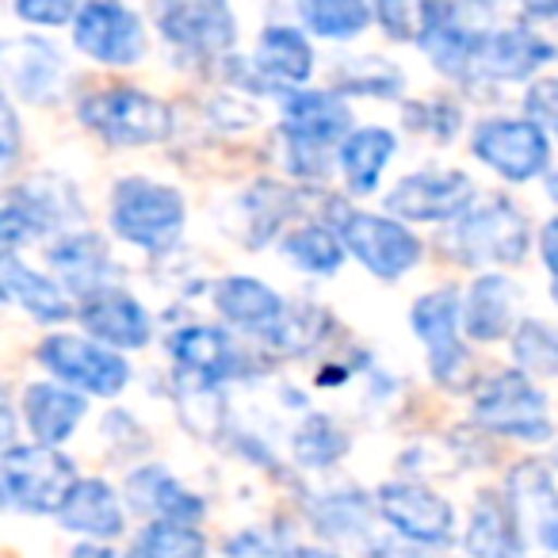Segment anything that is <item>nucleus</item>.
Returning a JSON list of instances; mask_svg holds the SVG:
<instances>
[{
	"label": "nucleus",
	"instance_id": "obj_1",
	"mask_svg": "<svg viewBox=\"0 0 558 558\" xmlns=\"http://www.w3.org/2000/svg\"><path fill=\"white\" fill-rule=\"evenodd\" d=\"M187 222V203L177 187L157 180L126 177L111 192V230L146 253H165L177 245Z\"/></svg>",
	"mask_w": 558,
	"mask_h": 558
},
{
	"label": "nucleus",
	"instance_id": "obj_2",
	"mask_svg": "<svg viewBox=\"0 0 558 558\" xmlns=\"http://www.w3.org/2000/svg\"><path fill=\"white\" fill-rule=\"evenodd\" d=\"M81 123L111 146H157L177 131L172 108L142 88H100L77 108Z\"/></svg>",
	"mask_w": 558,
	"mask_h": 558
},
{
	"label": "nucleus",
	"instance_id": "obj_3",
	"mask_svg": "<svg viewBox=\"0 0 558 558\" xmlns=\"http://www.w3.org/2000/svg\"><path fill=\"white\" fill-rule=\"evenodd\" d=\"M77 471L58 448L43 444H12L0 459V486L4 505L20 512H54L77 486Z\"/></svg>",
	"mask_w": 558,
	"mask_h": 558
},
{
	"label": "nucleus",
	"instance_id": "obj_4",
	"mask_svg": "<svg viewBox=\"0 0 558 558\" xmlns=\"http://www.w3.org/2000/svg\"><path fill=\"white\" fill-rule=\"evenodd\" d=\"M413 333L421 337V344L428 349V367L433 379L444 390H471L474 387V360L466 352V344L459 341V322H463V299L456 288L428 291L413 303Z\"/></svg>",
	"mask_w": 558,
	"mask_h": 558
},
{
	"label": "nucleus",
	"instance_id": "obj_5",
	"mask_svg": "<svg viewBox=\"0 0 558 558\" xmlns=\"http://www.w3.org/2000/svg\"><path fill=\"white\" fill-rule=\"evenodd\" d=\"M505 501L517 520L520 558H558V486L550 466L535 459L512 466Z\"/></svg>",
	"mask_w": 558,
	"mask_h": 558
},
{
	"label": "nucleus",
	"instance_id": "obj_6",
	"mask_svg": "<svg viewBox=\"0 0 558 558\" xmlns=\"http://www.w3.org/2000/svg\"><path fill=\"white\" fill-rule=\"evenodd\" d=\"M451 253L463 264H517L527 253V222L505 195L474 203L451 230Z\"/></svg>",
	"mask_w": 558,
	"mask_h": 558
},
{
	"label": "nucleus",
	"instance_id": "obj_7",
	"mask_svg": "<svg viewBox=\"0 0 558 558\" xmlns=\"http://www.w3.org/2000/svg\"><path fill=\"white\" fill-rule=\"evenodd\" d=\"M474 421L486 433L512 436V440H527V444L550 440L547 398H543V390L520 367L494 375L482 387V395L474 398Z\"/></svg>",
	"mask_w": 558,
	"mask_h": 558
},
{
	"label": "nucleus",
	"instance_id": "obj_8",
	"mask_svg": "<svg viewBox=\"0 0 558 558\" xmlns=\"http://www.w3.org/2000/svg\"><path fill=\"white\" fill-rule=\"evenodd\" d=\"M39 364L47 367L62 387L81 390V395L116 398L131 383V367L119 352L104 349L96 341H85L77 333H54L39 344Z\"/></svg>",
	"mask_w": 558,
	"mask_h": 558
},
{
	"label": "nucleus",
	"instance_id": "obj_9",
	"mask_svg": "<svg viewBox=\"0 0 558 558\" xmlns=\"http://www.w3.org/2000/svg\"><path fill=\"white\" fill-rule=\"evenodd\" d=\"M337 233H341L344 248L379 279L405 276V271L421 260V253H425L417 233H410L398 218H387V215L344 210Z\"/></svg>",
	"mask_w": 558,
	"mask_h": 558
},
{
	"label": "nucleus",
	"instance_id": "obj_10",
	"mask_svg": "<svg viewBox=\"0 0 558 558\" xmlns=\"http://www.w3.org/2000/svg\"><path fill=\"white\" fill-rule=\"evenodd\" d=\"M77 215H81V203L65 180L39 177V180H27V184L9 187L4 210H0L4 253H16L24 241L43 238L54 226H62V218H77Z\"/></svg>",
	"mask_w": 558,
	"mask_h": 558
},
{
	"label": "nucleus",
	"instance_id": "obj_11",
	"mask_svg": "<svg viewBox=\"0 0 558 558\" xmlns=\"http://www.w3.org/2000/svg\"><path fill=\"white\" fill-rule=\"evenodd\" d=\"M474 157L505 180H524L539 177L550 161V142L539 123L532 119H486L474 131Z\"/></svg>",
	"mask_w": 558,
	"mask_h": 558
},
{
	"label": "nucleus",
	"instance_id": "obj_12",
	"mask_svg": "<svg viewBox=\"0 0 558 558\" xmlns=\"http://www.w3.org/2000/svg\"><path fill=\"white\" fill-rule=\"evenodd\" d=\"M474 203L478 195L471 177L451 169L413 172L387 195V210L405 222H459Z\"/></svg>",
	"mask_w": 558,
	"mask_h": 558
},
{
	"label": "nucleus",
	"instance_id": "obj_13",
	"mask_svg": "<svg viewBox=\"0 0 558 558\" xmlns=\"http://www.w3.org/2000/svg\"><path fill=\"white\" fill-rule=\"evenodd\" d=\"M379 512L402 539L421 543V547L448 543L456 532V509L448 497L417 482H387L379 489Z\"/></svg>",
	"mask_w": 558,
	"mask_h": 558
},
{
	"label": "nucleus",
	"instance_id": "obj_14",
	"mask_svg": "<svg viewBox=\"0 0 558 558\" xmlns=\"http://www.w3.org/2000/svg\"><path fill=\"white\" fill-rule=\"evenodd\" d=\"M73 43L81 54L104 65H134L146 54L142 20L126 4H85L73 20Z\"/></svg>",
	"mask_w": 558,
	"mask_h": 558
},
{
	"label": "nucleus",
	"instance_id": "obj_15",
	"mask_svg": "<svg viewBox=\"0 0 558 558\" xmlns=\"http://www.w3.org/2000/svg\"><path fill=\"white\" fill-rule=\"evenodd\" d=\"M157 27L161 35L180 47L184 54H195V58H218L233 47L238 39V20L226 4L218 0H199V4H165L157 12Z\"/></svg>",
	"mask_w": 558,
	"mask_h": 558
},
{
	"label": "nucleus",
	"instance_id": "obj_16",
	"mask_svg": "<svg viewBox=\"0 0 558 558\" xmlns=\"http://www.w3.org/2000/svg\"><path fill=\"white\" fill-rule=\"evenodd\" d=\"M558 50L532 27H501L486 32L474 47L471 77L482 81H527L539 65H547Z\"/></svg>",
	"mask_w": 558,
	"mask_h": 558
},
{
	"label": "nucleus",
	"instance_id": "obj_17",
	"mask_svg": "<svg viewBox=\"0 0 558 558\" xmlns=\"http://www.w3.org/2000/svg\"><path fill=\"white\" fill-rule=\"evenodd\" d=\"M81 326L93 333L96 344H108L116 349H146L149 337H154V326H149V314L131 291L123 288H100L88 299H81L77 311Z\"/></svg>",
	"mask_w": 558,
	"mask_h": 558
},
{
	"label": "nucleus",
	"instance_id": "obj_18",
	"mask_svg": "<svg viewBox=\"0 0 558 558\" xmlns=\"http://www.w3.org/2000/svg\"><path fill=\"white\" fill-rule=\"evenodd\" d=\"M352 134V111L341 93H291L283 100V138L311 149H329Z\"/></svg>",
	"mask_w": 558,
	"mask_h": 558
},
{
	"label": "nucleus",
	"instance_id": "obj_19",
	"mask_svg": "<svg viewBox=\"0 0 558 558\" xmlns=\"http://www.w3.org/2000/svg\"><path fill=\"white\" fill-rule=\"evenodd\" d=\"M123 494L138 512H146V517H154V520H165V524L195 527L203 520V512H207V505H203L199 494L180 486V482L157 463H146V466H138V471L126 474Z\"/></svg>",
	"mask_w": 558,
	"mask_h": 558
},
{
	"label": "nucleus",
	"instance_id": "obj_20",
	"mask_svg": "<svg viewBox=\"0 0 558 558\" xmlns=\"http://www.w3.org/2000/svg\"><path fill=\"white\" fill-rule=\"evenodd\" d=\"M169 352L177 360V367L195 383V387H218L230 375H238L241 352L230 341L226 329L215 326H187L180 333H172Z\"/></svg>",
	"mask_w": 558,
	"mask_h": 558
},
{
	"label": "nucleus",
	"instance_id": "obj_21",
	"mask_svg": "<svg viewBox=\"0 0 558 558\" xmlns=\"http://www.w3.org/2000/svg\"><path fill=\"white\" fill-rule=\"evenodd\" d=\"M215 306L230 326L245 329V333H256V337H268L271 329L283 322L288 314V303L283 295L260 283L253 276H226L215 283Z\"/></svg>",
	"mask_w": 558,
	"mask_h": 558
},
{
	"label": "nucleus",
	"instance_id": "obj_22",
	"mask_svg": "<svg viewBox=\"0 0 558 558\" xmlns=\"http://www.w3.org/2000/svg\"><path fill=\"white\" fill-rule=\"evenodd\" d=\"M0 70L20 100L47 104L62 77V54L43 39H9L0 47Z\"/></svg>",
	"mask_w": 558,
	"mask_h": 558
},
{
	"label": "nucleus",
	"instance_id": "obj_23",
	"mask_svg": "<svg viewBox=\"0 0 558 558\" xmlns=\"http://www.w3.org/2000/svg\"><path fill=\"white\" fill-rule=\"evenodd\" d=\"M85 413L88 402L62 383H32L24 390V421L32 428L35 444H43V448H58V444L70 440Z\"/></svg>",
	"mask_w": 558,
	"mask_h": 558
},
{
	"label": "nucleus",
	"instance_id": "obj_24",
	"mask_svg": "<svg viewBox=\"0 0 558 558\" xmlns=\"http://www.w3.org/2000/svg\"><path fill=\"white\" fill-rule=\"evenodd\" d=\"M253 65L268 88H303L314 73V47L299 27H268L256 43Z\"/></svg>",
	"mask_w": 558,
	"mask_h": 558
},
{
	"label": "nucleus",
	"instance_id": "obj_25",
	"mask_svg": "<svg viewBox=\"0 0 558 558\" xmlns=\"http://www.w3.org/2000/svg\"><path fill=\"white\" fill-rule=\"evenodd\" d=\"M58 524L81 532L88 539H116L123 535V505L119 494L104 478H81L73 486V494L65 497V505L58 509Z\"/></svg>",
	"mask_w": 558,
	"mask_h": 558
},
{
	"label": "nucleus",
	"instance_id": "obj_26",
	"mask_svg": "<svg viewBox=\"0 0 558 558\" xmlns=\"http://www.w3.org/2000/svg\"><path fill=\"white\" fill-rule=\"evenodd\" d=\"M47 260H50V268L65 279V288L77 291L81 299L108 288L104 276H108V268H111V253L100 233H88V230L62 233V238L47 248Z\"/></svg>",
	"mask_w": 558,
	"mask_h": 558
},
{
	"label": "nucleus",
	"instance_id": "obj_27",
	"mask_svg": "<svg viewBox=\"0 0 558 558\" xmlns=\"http://www.w3.org/2000/svg\"><path fill=\"white\" fill-rule=\"evenodd\" d=\"M517 283L509 276H478L463 295V329L474 341H501L517 322Z\"/></svg>",
	"mask_w": 558,
	"mask_h": 558
},
{
	"label": "nucleus",
	"instance_id": "obj_28",
	"mask_svg": "<svg viewBox=\"0 0 558 558\" xmlns=\"http://www.w3.org/2000/svg\"><path fill=\"white\" fill-rule=\"evenodd\" d=\"M0 288H4L9 303H16L20 311L32 314L35 322H47V326L65 322L73 314L70 295L50 276H39L35 268H27L16 253H4V260H0Z\"/></svg>",
	"mask_w": 558,
	"mask_h": 558
},
{
	"label": "nucleus",
	"instance_id": "obj_29",
	"mask_svg": "<svg viewBox=\"0 0 558 558\" xmlns=\"http://www.w3.org/2000/svg\"><path fill=\"white\" fill-rule=\"evenodd\" d=\"M463 547L471 558H520L517 520H512L505 494H482L474 501Z\"/></svg>",
	"mask_w": 558,
	"mask_h": 558
},
{
	"label": "nucleus",
	"instance_id": "obj_30",
	"mask_svg": "<svg viewBox=\"0 0 558 558\" xmlns=\"http://www.w3.org/2000/svg\"><path fill=\"white\" fill-rule=\"evenodd\" d=\"M398 138L387 126H360L341 142V172L349 192L372 195L379 187V177L387 169V161L395 157Z\"/></svg>",
	"mask_w": 558,
	"mask_h": 558
},
{
	"label": "nucleus",
	"instance_id": "obj_31",
	"mask_svg": "<svg viewBox=\"0 0 558 558\" xmlns=\"http://www.w3.org/2000/svg\"><path fill=\"white\" fill-rule=\"evenodd\" d=\"M295 463L306 471H326V466L341 463L349 456V433L337 425L329 413H311L303 425L295 428Z\"/></svg>",
	"mask_w": 558,
	"mask_h": 558
},
{
	"label": "nucleus",
	"instance_id": "obj_32",
	"mask_svg": "<svg viewBox=\"0 0 558 558\" xmlns=\"http://www.w3.org/2000/svg\"><path fill=\"white\" fill-rule=\"evenodd\" d=\"M291 207H295V195H291V187L276 184V180H260L253 192L241 195V210H248L241 238L248 241V248H260L264 241L283 226V218L291 215Z\"/></svg>",
	"mask_w": 558,
	"mask_h": 558
},
{
	"label": "nucleus",
	"instance_id": "obj_33",
	"mask_svg": "<svg viewBox=\"0 0 558 558\" xmlns=\"http://www.w3.org/2000/svg\"><path fill=\"white\" fill-rule=\"evenodd\" d=\"M333 333V318H329L322 306L306 303V306H288L283 322L271 329L264 341L279 352V356H303V352H314L322 341H329Z\"/></svg>",
	"mask_w": 558,
	"mask_h": 558
},
{
	"label": "nucleus",
	"instance_id": "obj_34",
	"mask_svg": "<svg viewBox=\"0 0 558 558\" xmlns=\"http://www.w3.org/2000/svg\"><path fill=\"white\" fill-rule=\"evenodd\" d=\"M299 16H303V24L311 27L314 35H322V39L349 43L372 24L375 9H367L360 0H303V4H299Z\"/></svg>",
	"mask_w": 558,
	"mask_h": 558
},
{
	"label": "nucleus",
	"instance_id": "obj_35",
	"mask_svg": "<svg viewBox=\"0 0 558 558\" xmlns=\"http://www.w3.org/2000/svg\"><path fill=\"white\" fill-rule=\"evenodd\" d=\"M126 558H207V539L199 527L149 520L138 539L131 543Z\"/></svg>",
	"mask_w": 558,
	"mask_h": 558
},
{
	"label": "nucleus",
	"instance_id": "obj_36",
	"mask_svg": "<svg viewBox=\"0 0 558 558\" xmlns=\"http://www.w3.org/2000/svg\"><path fill=\"white\" fill-rule=\"evenodd\" d=\"M283 253L306 271H318V276H333L344 264V241L341 233H333L329 226H299L295 233L283 238Z\"/></svg>",
	"mask_w": 558,
	"mask_h": 558
},
{
	"label": "nucleus",
	"instance_id": "obj_37",
	"mask_svg": "<svg viewBox=\"0 0 558 558\" xmlns=\"http://www.w3.org/2000/svg\"><path fill=\"white\" fill-rule=\"evenodd\" d=\"M314 527L329 539H360L372 532V505L356 489L329 494L326 501L314 505Z\"/></svg>",
	"mask_w": 558,
	"mask_h": 558
},
{
	"label": "nucleus",
	"instance_id": "obj_38",
	"mask_svg": "<svg viewBox=\"0 0 558 558\" xmlns=\"http://www.w3.org/2000/svg\"><path fill=\"white\" fill-rule=\"evenodd\" d=\"M337 77V88L344 93H356V96H398L405 88V77L398 65H390L387 58L379 54H367V58H344L341 65L333 70Z\"/></svg>",
	"mask_w": 558,
	"mask_h": 558
},
{
	"label": "nucleus",
	"instance_id": "obj_39",
	"mask_svg": "<svg viewBox=\"0 0 558 558\" xmlns=\"http://www.w3.org/2000/svg\"><path fill=\"white\" fill-rule=\"evenodd\" d=\"M512 356H517L520 372L532 379H558V329H550L547 322L524 318L512 329Z\"/></svg>",
	"mask_w": 558,
	"mask_h": 558
},
{
	"label": "nucleus",
	"instance_id": "obj_40",
	"mask_svg": "<svg viewBox=\"0 0 558 558\" xmlns=\"http://www.w3.org/2000/svg\"><path fill=\"white\" fill-rule=\"evenodd\" d=\"M405 123H410L413 131H428L433 138L448 142L451 134L459 131V123H463V111L448 100H433V104L421 100V104H410V108H405Z\"/></svg>",
	"mask_w": 558,
	"mask_h": 558
},
{
	"label": "nucleus",
	"instance_id": "obj_41",
	"mask_svg": "<svg viewBox=\"0 0 558 558\" xmlns=\"http://www.w3.org/2000/svg\"><path fill=\"white\" fill-rule=\"evenodd\" d=\"M375 20L383 32L398 43H417L421 39V4H402V0H383L375 4Z\"/></svg>",
	"mask_w": 558,
	"mask_h": 558
},
{
	"label": "nucleus",
	"instance_id": "obj_42",
	"mask_svg": "<svg viewBox=\"0 0 558 558\" xmlns=\"http://www.w3.org/2000/svg\"><path fill=\"white\" fill-rule=\"evenodd\" d=\"M77 12L81 9L70 0H20L16 4V16L35 27H62L70 20H77Z\"/></svg>",
	"mask_w": 558,
	"mask_h": 558
},
{
	"label": "nucleus",
	"instance_id": "obj_43",
	"mask_svg": "<svg viewBox=\"0 0 558 558\" xmlns=\"http://www.w3.org/2000/svg\"><path fill=\"white\" fill-rule=\"evenodd\" d=\"M226 555L230 558H291V555H283L279 550V543L271 539L268 532H241V535H233L230 543H226Z\"/></svg>",
	"mask_w": 558,
	"mask_h": 558
},
{
	"label": "nucleus",
	"instance_id": "obj_44",
	"mask_svg": "<svg viewBox=\"0 0 558 558\" xmlns=\"http://www.w3.org/2000/svg\"><path fill=\"white\" fill-rule=\"evenodd\" d=\"M527 116L532 123H555L558 126V81H539L527 93Z\"/></svg>",
	"mask_w": 558,
	"mask_h": 558
},
{
	"label": "nucleus",
	"instance_id": "obj_45",
	"mask_svg": "<svg viewBox=\"0 0 558 558\" xmlns=\"http://www.w3.org/2000/svg\"><path fill=\"white\" fill-rule=\"evenodd\" d=\"M539 253H543V264H547L550 276H555V283H558V218H550V222L543 226V233H539Z\"/></svg>",
	"mask_w": 558,
	"mask_h": 558
},
{
	"label": "nucleus",
	"instance_id": "obj_46",
	"mask_svg": "<svg viewBox=\"0 0 558 558\" xmlns=\"http://www.w3.org/2000/svg\"><path fill=\"white\" fill-rule=\"evenodd\" d=\"M0 119H4V165L16 161V142H20V126H16V108H12V100H4V111H0Z\"/></svg>",
	"mask_w": 558,
	"mask_h": 558
},
{
	"label": "nucleus",
	"instance_id": "obj_47",
	"mask_svg": "<svg viewBox=\"0 0 558 558\" xmlns=\"http://www.w3.org/2000/svg\"><path fill=\"white\" fill-rule=\"evenodd\" d=\"M70 558H116V550L104 547V543H81V547H73Z\"/></svg>",
	"mask_w": 558,
	"mask_h": 558
},
{
	"label": "nucleus",
	"instance_id": "obj_48",
	"mask_svg": "<svg viewBox=\"0 0 558 558\" xmlns=\"http://www.w3.org/2000/svg\"><path fill=\"white\" fill-rule=\"evenodd\" d=\"M291 558H344V555L326 550V547H299V550H291Z\"/></svg>",
	"mask_w": 558,
	"mask_h": 558
},
{
	"label": "nucleus",
	"instance_id": "obj_49",
	"mask_svg": "<svg viewBox=\"0 0 558 558\" xmlns=\"http://www.w3.org/2000/svg\"><path fill=\"white\" fill-rule=\"evenodd\" d=\"M547 192H550V195H555V199H558V172H555V177L547 180Z\"/></svg>",
	"mask_w": 558,
	"mask_h": 558
}]
</instances>
